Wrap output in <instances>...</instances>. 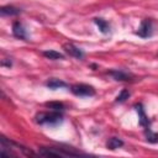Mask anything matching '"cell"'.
Returning <instances> with one entry per match:
<instances>
[{"instance_id":"12","label":"cell","mask_w":158,"mask_h":158,"mask_svg":"<svg viewBox=\"0 0 158 158\" xmlns=\"http://www.w3.org/2000/svg\"><path fill=\"white\" fill-rule=\"evenodd\" d=\"M1 15H19L20 14V9L15 7V6H2L1 7Z\"/></svg>"},{"instance_id":"16","label":"cell","mask_w":158,"mask_h":158,"mask_svg":"<svg viewBox=\"0 0 158 158\" xmlns=\"http://www.w3.org/2000/svg\"><path fill=\"white\" fill-rule=\"evenodd\" d=\"M1 65H2V67H9V68H10V67L12 65V62H11L10 59H9V60L2 59V60H1Z\"/></svg>"},{"instance_id":"4","label":"cell","mask_w":158,"mask_h":158,"mask_svg":"<svg viewBox=\"0 0 158 158\" xmlns=\"http://www.w3.org/2000/svg\"><path fill=\"white\" fill-rule=\"evenodd\" d=\"M137 35L142 38H147V37L152 36V21L149 19H146L142 21L141 27L137 31Z\"/></svg>"},{"instance_id":"7","label":"cell","mask_w":158,"mask_h":158,"mask_svg":"<svg viewBox=\"0 0 158 158\" xmlns=\"http://www.w3.org/2000/svg\"><path fill=\"white\" fill-rule=\"evenodd\" d=\"M12 33H14L15 37H17L20 40H27L26 30H25L23 25L20 21H15L14 22V25H12Z\"/></svg>"},{"instance_id":"8","label":"cell","mask_w":158,"mask_h":158,"mask_svg":"<svg viewBox=\"0 0 158 158\" xmlns=\"http://www.w3.org/2000/svg\"><path fill=\"white\" fill-rule=\"evenodd\" d=\"M122 146H123V141L120 139V138H117V137H111V138H109L107 142H106V147H107L109 149H111V151H114V149H116V148H120V147H122Z\"/></svg>"},{"instance_id":"14","label":"cell","mask_w":158,"mask_h":158,"mask_svg":"<svg viewBox=\"0 0 158 158\" xmlns=\"http://www.w3.org/2000/svg\"><path fill=\"white\" fill-rule=\"evenodd\" d=\"M46 106L49 107V109H52V110H54V111H63L65 109L64 105L62 102H59V101H49V102H46Z\"/></svg>"},{"instance_id":"10","label":"cell","mask_w":158,"mask_h":158,"mask_svg":"<svg viewBox=\"0 0 158 158\" xmlns=\"http://www.w3.org/2000/svg\"><path fill=\"white\" fill-rule=\"evenodd\" d=\"M94 22H95V25L99 27V30H100L102 33H107V32L110 31V25H109L105 20L96 17V19H94Z\"/></svg>"},{"instance_id":"5","label":"cell","mask_w":158,"mask_h":158,"mask_svg":"<svg viewBox=\"0 0 158 158\" xmlns=\"http://www.w3.org/2000/svg\"><path fill=\"white\" fill-rule=\"evenodd\" d=\"M135 109H136V111H137V114H138V122H139V125L142 126V127H144V128H148L149 127V125H151V122H149V120H148V116L146 115V112H144V109H143V106H142V104H136L135 105Z\"/></svg>"},{"instance_id":"9","label":"cell","mask_w":158,"mask_h":158,"mask_svg":"<svg viewBox=\"0 0 158 158\" xmlns=\"http://www.w3.org/2000/svg\"><path fill=\"white\" fill-rule=\"evenodd\" d=\"M46 85L49 88V89H59V88H65L67 86V83L65 81H63V80H59V79H49L47 83H46Z\"/></svg>"},{"instance_id":"6","label":"cell","mask_w":158,"mask_h":158,"mask_svg":"<svg viewBox=\"0 0 158 158\" xmlns=\"http://www.w3.org/2000/svg\"><path fill=\"white\" fill-rule=\"evenodd\" d=\"M63 49L65 51V53H68L70 57H74V58H78V59H81L84 57V53L81 49H79L78 47H75L73 43H64L63 44Z\"/></svg>"},{"instance_id":"2","label":"cell","mask_w":158,"mask_h":158,"mask_svg":"<svg viewBox=\"0 0 158 158\" xmlns=\"http://www.w3.org/2000/svg\"><path fill=\"white\" fill-rule=\"evenodd\" d=\"M70 91L77 96H93L95 95V89L88 84H75L70 86Z\"/></svg>"},{"instance_id":"3","label":"cell","mask_w":158,"mask_h":158,"mask_svg":"<svg viewBox=\"0 0 158 158\" xmlns=\"http://www.w3.org/2000/svg\"><path fill=\"white\" fill-rule=\"evenodd\" d=\"M109 75H111L117 81H132L135 79V75L131 73H127L121 69H114L109 72Z\"/></svg>"},{"instance_id":"13","label":"cell","mask_w":158,"mask_h":158,"mask_svg":"<svg viewBox=\"0 0 158 158\" xmlns=\"http://www.w3.org/2000/svg\"><path fill=\"white\" fill-rule=\"evenodd\" d=\"M144 135L147 137V141L151 143H157L158 142V133H154L151 131V128H144Z\"/></svg>"},{"instance_id":"1","label":"cell","mask_w":158,"mask_h":158,"mask_svg":"<svg viewBox=\"0 0 158 158\" xmlns=\"http://www.w3.org/2000/svg\"><path fill=\"white\" fill-rule=\"evenodd\" d=\"M36 122L40 125H51L56 126L63 121V116L59 111H51V112H38L36 115Z\"/></svg>"},{"instance_id":"11","label":"cell","mask_w":158,"mask_h":158,"mask_svg":"<svg viewBox=\"0 0 158 158\" xmlns=\"http://www.w3.org/2000/svg\"><path fill=\"white\" fill-rule=\"evenodd\" d=\"M43 56H44L46 58L53 59V60H56V59H63V58H64V56H63L62 53H59V52H57V51H53V49L44 51V52H43Z\"/></svg>"},{"instance_id":"15","label":"cell","mask_w":158,"mask_h":158,"mask_svg":"<svg viewBox=\"0 0 158 158\" xmlns=\"http://www.w3.org/2000/svg\"><path fill=\"white\" fill-rule=\"evenodd\" d=\"M130 98V91L127 90V89H122L121 91H120V94L116 96V102H123V101H126V99H128Z\"/></svg>"}]
</instances>
